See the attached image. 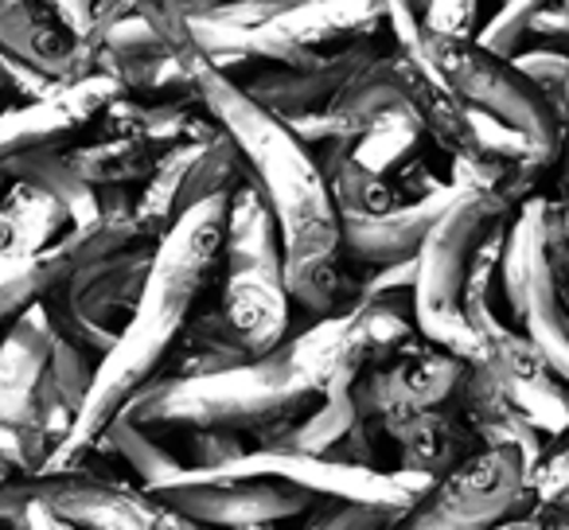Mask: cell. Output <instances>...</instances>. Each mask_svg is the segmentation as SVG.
Returning <instances> with one entry per match:
<instances>
[{"label":"cell","instance_id":"1","mask_svg":"<svg viewBox=\"0 0 569 530\" xmlns=\"http://www.w3.org/2000/svg\"><path fill=\"white\" fill-rule=\"evenodd\" d=\"M191 79L203 110L238 144L246 176L273 207L284 242V286L293 304L309 309L312 317L351 309L359 286L343 273V227L317 149L293 137L277 113L261 110L230 74L214 71L207 56L191 67Z\"/></svg>","mask_w":569,"mask_h":530},{"label":"cell","instance_id":"2","mask_svg":"<svg viewBox=\"0 0 569 530\" xmlns=\"http://www.w3.org/2000/svg\"><path fill=\"white\" fill-rule=\"evenodd\" d=\"M227 199H207L191 207L183 219L172 222L152 253V270L144 281V293L129 320L121 324L118 343L98 363L94 387L82 402L74 429L63 444H56L43 472H63L74 460H82L98 444L113 418L126 410V402L160 374L168 351L176 348L183 324L196 312L199 293L214 278V266L222 261V227H227ZM40 472V476H43Z\"/></svg>","mask_w":569,"mask_h":530},{"label":"cell","instance_id":"3","mask_svg":"<svg viewBox=\"0 0 569 530\" xmlns=\"http://www.w3.org/2000/svg\"><path fill=\"white\" fill-rule=\"evenodd\" d=\"M320 402L317 382L297 351L293 336L269 356L199 379L157 374L126 402L121 418L144 429H250L261 433Z\"/></svg>","mask_w":569,"mask_h":530},{"label":"cell","instance_id":"4","mask_svg":"<svg viewBox=\"0 0 569 530\" xmlns=\"http://www.w3.org/2000/svg\"><path fill=\"white\" fill-rule=\"evenodd\" d=\"M515 203L499 191L460 188L457 199L441 211L433 230L418 250V286H413V324L421 340L449 356L476 363L480 336L465 317V281L483 238L511 222Z\"/></svg>","mask_w":569,"mask_h":530},{"label":"cell","instance_id":"5","mask_svg":"<svg viewBox=\"0 0 569 530\" xmlns=\"http://www.w3.org/2000/svg\"><path fill=\"white\" fill-rule=\"evenodd\" d=\"M24 503H43L56 519L82 530H211L180 514L152 488H137L90 464H71L63 472L12 476L0 483V522L9 527Z\"/></svg>","mask_w":569,"mask_h":530},{"label":"cell","instance_id":"6","mask_svg":"<svg viewBox=\"0 0 569 530\" xmlns=\"http://www.w3.org/2000/svg\"><path fill=\"white\" fill-rule=\"evenodd\" d=\"M561 219V199L530 196L515 207L503 242L507 309L519 332L546 356V363L569 382V309L553 270V230Z\"/></svg>","mask_w":569,"mask_h":530},{"label":"cell","instance_id":"7","mask_svg":"<svg viewBox=\"0 0 569 530\" xmlns=\"http://www.w3.org/2000/svg\"><path fill=\"white\" fill-rule=\"evenodd\" d=\"M421 56L452 90L460 102H468L472 110H483L491 118H499L503 126L519 129L522 137L538 144L550 160H558L566 152V121L553 113V106L522 79L511 67V59H499L491 51H483L476 40H441L429 36L421 28V48L410 51Z\"/></svg>","mask_w":569,"mask_h":530},{"label":"cell","instance_id":"8","mask_svg":"<svg viewBox=\"0 0 569 530\" xmlns=\"http://www.w3.org/2000/svg\"><path fill=\"white\" fill-rule=\"evenodd\" d=\"M519 507H527V464L507 449H480L387 530H491Z\"/></svg>","mask_w":569,"mask_h":530},{"label":"cell","instance_id":"9","mask_svg":"<svg viewBox=\"0 0 569 530\" xmlns=\"http://www.w3.org/2000/svg\"><path fill=\"white\" fill-rule=\"evenodd\" d=\"M468 324L480 336V359L476 363L499 382L507 398L515 402V410L550 441L569 429V382L546 363V356L503 317L496 312V304L476 297L465 301Z\"/></svg>","mask_w":569,"mask_h":530},{"label":"cell","instance_id":"10","mask_svg":"<svg viewBox=\"0 0 569 530\" xmlns=\"http://www.w3.org/2000/svg\"><path fill=\"white\" fill-rule=\"evenodd\" d=\"M164 503L211 530L277 527L312 507V496L284 480L261 476H211L203 468H183L172 483L152 488Z\"/></svg>","mask_w":569,"mask_h":530},{"label":"cell","instance_id":"11","mask_svg":"<svg viewBox=\"0 0 569 530\" xmlns=\"http://www.w3.org/2000/svg\"><path fill=\"white\" fill-rule=\"evenodd\" d=\"M465 371V359L449 356V351L433 348V343L418 336L398 356H390L387 363L363 371V379L351 387V398L359 406V418L387 426V421L457 402Z\"/></svg>","mask_w":569,"mask_h":530},{"label":"cell","instance_id":"12","mask_svg":"<svg viewBox=\"0 0 569 530\" xmlns=\"http://www.w3.org/2000/svg\"><path fill=\"white\" fill-rule=\"evenodd\" d=\"M379 56L371 40L343 43V48L320 56L312 67H269V71L250 74L238 87L261 106V110L277 113V118H293V113L309 110H328L336 94L343 90V82L359 71L363 63Z\"/></svg>","mask_w":569,"mask_h":530},{"label":"cell","instance_id":"13","mask_svg":"<svg viewBox=\"0 0 569 530\" xmlns=\"http://www.w3.org/2000/svg\"><path fill=\"white\" fill-rule=\"evenodd\" d=\"M56 328L43 301L28 304L0 336V426H36V398L48 379ZM40 429V426H36Z\"/></svg>","mask_w":569,"mask_h":530},{"label":"cell","instance_id":"14","mask_svg":"<svg viewBox=\"0 0 569 530\" xmlns=\"http://www.w3.org/2000/svg\"><path fill=\"white\" fill-rule=\"evenodd\" d=\"M460 188H441L426 199L413 203H398L382 214H356V219H340L343 227V253H351L363 266H390V261L418 258L421 242L433 230V222L441 219L445 207L457 199Z\"/></svg>","mask_w":569,"mask_h":530},{"label":"cell","instance_id":"15","mask_svg":"<svg viewBox=\"0 0 569 530\" xmlns=\"http://www.w3.org/2000/svg\"><path fill=\"white\" fill-rule=\"evenodd\" d=\"M382 433L398 444V468H410V472H426L433 480L449 476L452 468L465 464L472 452H480V441L468 429L465 413L449 406H437V410H421L410 418L387 421Z\"/></svg>","mask_w":569,"mask_h":530},{"label":"cell","instance_id":"16","mask_svg":"<svg viewBox=\"0 0 569 530\" xmlns=\"http://www.w3.org/2000/svg\"><path fill=\"white\" fill-rule=\"evenodd\" d=\"M457 410L465 413L468 429L476 433L480 449H507L527 464H535L546 449V437L515 410L511 398L499 390V382L483 371L480 363H468L465 379H460V390H457Z\"/></svg>","mask_w":569,"mask_h":530},{"label":"cell","instance_id":"17","mask_svg":"<svg viewBox=\"0 0 569 530\" xmlns=\"http://www.w3.org/2000/svg\"><path fill=\"white\" fill-rule=\"evenodd\" d=\"M219 309L242 336L250 356H269L289 340V309L293 297L284 278L273 273H222Z\"/></svg>","mask_w":569,"mask_h":530},{"label":"cell","instance_id":"18","mask_svg":"<svg viewBox=\"0 0 569 530\" xmlns=\"http://www.w3.org/2000/svg\"><path fill=\"white\" fill-rule=\"evenodd\" d=\"M98 137H137V141L172 149L180 141H203L219 133V121L203 102H157V98L121 94L98 113Z\"/></svg>","mask_w":569,"mask_h":530},{"label":"cell","instance_id":"19","mask_svg":"<svg viewBox=\"0 0 569 530\" xmlns=\"http://www.w3.org/2000/svg\"><path fill=\"white\" fill-rule=\"evenodd\" d=\"M0 43L51 79H74L79 40L59 24L43 0H0Z\"/></svg>","mask_w":569,"mask_h":530},{"label":"cell","instance_id":"20","mask_svg":"<svg viewBox=\"0 0 569 530\" xmlns=\"http://www.w3.org/2000/svg\"><path fill=\"white\" fill-rule=\"evenodd\" d=\"M141 242H152V238L137 219V196H129L126 188H98V214L79 227H67V234L51 250L74 273L79 266L113 258V253L133 250Z\"/></svg>","mask_w":569,"mask_h":530},{"label":"cell","instance_id":"21","mask_svg":"<svg viewBox=\"0 0 569 530\" xmlns=\"http://www.w3.org/2000/svg\"><path fill=\"white\" fill-rule=\"evenodd\" d=\"M359 406L351 390L343 394H328L301 410L297 418H284L277 426H266L258 437V449H284V452H309V457H336L348 444V437L359 426Z\"/></svg>","mask_w":569,"mask_h":530},{"label":"cell","instance_id":"22","mask_svg":"<svg viewBox=\"0 0 569 530\" xmlns=\"http://www.w3.org/2000/svg\"><path fill=\"white\" fill-rule=\"evenodd\" d=\"M387 4L390 0H297L273 24H281L297 43L312 51H320L325 43L343 48V43L371 40L387 24Z\"/></svg>","mask_w":569,"mask_h":530},{"label":"cell","instance_id":"23","mask_svg":"<svg viewBox=\"0 0 569 530\" xmlns=\"http://www.w3.org/2000/svg\"><path fill=\"white\" fill-rule=\"evenodd\" d=\"M71 227L63 203L32 183L12 180L0 196V258H36L48 253Z\"/></svg>","mask_w":569,"mask_h":530},{"label":"cell","instance_id":"24","mask_svg":"<svg viewBox=\"0 0 569 530\" xmlns=\"http://www.w3.org/2000/svg\"><path fill=\"white\" fill-rule=\"evenodd\" d=\"M250 359V348L234 332L227 312L219 304H211L203 312H191V320L183 324L176 348L168 351L160 374H168V379H199V374H219L230 371V367H242Z\"/></svg>","mask_w":569,"mask_h":530},{"label":"cell","instance_id":"25","mask_svg":"<svg viewBox=\"0 0 569 530\" xmlns=\"http://www.w3.org/2000/svg\"><path fill=\"white\" fill-rule=\"evenodd\" d=\"M0 168H4V176H9V180L32 183V188L48 191L56 203H63V211L71 214V227L90 222L98 214V188L82 180L79 168L71 164V157H67L59 144L0 160Z\"/></svg>","mask_w":569,"mask_h":530},{"label":"cell","instance_id":"26","mask_svg":"<svg viewBox=\"0 0 569 530\" xmlns=\"http://www.w3.org/2000/svg\"><path fill=\"white\" fill-rule=\"evenodd\" d=\"M317 160H320V172H325L340 219L382 214V211H390V207H398V196H395V188H390V180L359 164L356 152H351V141L320 144Z\"/></svg>","mask_w":569,"mask_h":530},{"label":"cell","instance_id":"27","mask_svg":"<svg viewBox=\"0 0 569 530\" xmlns=\"http://www.w3.org/2000/svg\"><path fill=\"white\" fill-rule=\"evenodd\" d=\"M160 152H164L160 144L137 141V137H94V141L67 149V157L94 188H129V183L149 180Z\"/></svg>","mask_w":569,"mask_h":530},{"label":"cell","instance_id":"28","mask_svg":"<svg viewBox=\"0 0 569 530\" xmlns=\"http://www.w3.org/2000/svg\"><path fill=\"white\" fill-rule=\"evenodd\" d=\"M94 449L102 452V457L126 460V464L137 472V480H141V488H164V483H172L176 476L188 468L172 449H164L149 429L121 418V413L106 426V433L98 437Z\"/></svg>","mask_w":569,"mask_h":530},{"label":"cell","instance_id":"29","mask_svg":"<svg viewBox=\"0 0 569 530\" xmlns=\"http://www.w3.org/2000/svg\"><path fill=\"white\" fill-rule=\"evenodd\" d=\"M82 129L56 98L48 102H28V106H4L0 110V160L20 157L32 149H51L63 144L67 137Z\"/></svg>","mask_w":569,"mask_h":530},{"label":"cell","instance_id":"30","mask_svg":"<svg viewBox=\"0 0 569 530\" xmlns=\"http://www.w3.org/2000/svg\"><path fill=\"white\" fill-rule=\"evenodd\" d=\"M421 141H426V129H421L418 113H413L410 106H402V110L382 113L363 137H356L351 152H356V160L363 168H371V172H379V176H390L410 157H418Z\"/></svg>","mask_w":569,"mask_h":530},{"label":"cell","instance_id":"31","mask_svg":"<svg viewBox=\"0 0 569 530\" xmlns=\"http://www.w3.org/2000/svg\"><path fill=\"white\" fill-rule=\"evenodd\" d=\"M71 278L56 250L36 258H0V328H9L28 304H36L51 286Z\"/></svg>","mask_w":569,"mask_h":530},{"label":"cell","instance_id":"32","mask_svg":"<svg viewBox=\"0 0 569 530\" xmlns=\"http://www.w3.org/2000/svg\"><path fill=\"white\" fill-rule=\"evenodd\" d=\"M546 4H550V0H499L496 17L483 20L480 32H476V43L499 59H515L522 51V43L530 40V20H535Z\"/></svg>","mask_w":569,"mask_h":530},{"label":"cell","instance_id":"33","mask_svg":"<svg viewBox=\"0 0 569 530\" xmlns=\"http://www.w3.org/2000/svg\"><path fill=\"white\" fill-rule=\"evenodd\" d=\"M569 496V429L561 437H550L542 457L527 472V507L550 511L553 503Z\"/></svg>","mask_w":569,"mask_h":530},{"label":"cell","instance_id":"34","mask_svg":"<svg viewBox=\"0 0 569 530\" xmlns=\"http://www.w3.org/2000/svg\"><path fill=\"white\" fill-rule=\"evenodd\" d=\"M511 67L553 106L561 121H566V90H569V56L553 48H522L511 59Z\"/></svg>","mask_w":569,"mask_h":530},{"label":"cell","instance_id":"35","mask_svg":"<svg viewBox=\"0 0 569 530\" xmlns=\"http://www.w3.org/2000/svg\"><path fill=\"white\" fill-rule=\"evenodd\" d=\"M98 363H102V359L90 356V351H82L79 343L63 340V336L56 332V348H51V367H48V371H51V382H56L59 394L67 398V406H71L74 413L82 410L90 387H94Z\"/></svg>","mask_w":569,"mask_h":530},{"label":"cell","instance_id":"36","mask_svg":"<svg viewBox=\"0 0 569 530\" xmlns=\"http://www.w3.org/2000/svg\"><path fill=\"white\" fill-rule=\"evenodd\" d=\"M59 87H63V82L36 71L32 63H24V59L12 56V51L0 43V102H9V106L48 102Z\"/></svg>","mask_w":569,"mask_h":530},{"label":"cell","instance_id":"37","mask_svg":"<svg viewBox=\"0 0 569 530\" xmlns=\"http://www.w3.org/2000/svg\"><path fill=\"white\" fill-rule=\"evenodd\" d=\"M421 28L441 40H476L480 32V0H429Z\"/></svg>","mask_w":569,"mask_h":530},{"label":"cell","instance_id":"38","mask_svg":"<svg viewBox=\"0 0 569 530\" xmlns=\"http://www.w3.org/2000/svg\"><path fill=\"white\" fill-rule=\"evenodd\" d=\"M398 514H387L379 507L363 503H340V499H325L317 511L309 514L301 530H387V522H395Z\"/></svg>","mask_w":569,"mask_h":530},{"label":"cell","instance_id":"39","mask_svg":"<svg viewBox=\"0 0 569 530\" xmlns=\"http://www.w3.org/2000/svg\"><path fill=\"white\" fill-rule=\"evenodd\" d=\"M188 449H191L188 468H227L230 460L242 457L246 444L234 429H191Z\"/></svg>","mask_w":569,"mask_h":530},{"label":"cell","instance_id":"40","mask_svg":"<svg viewBox=\"0 0 569 530\" xmlns=\"http://www.w3.org/2000/svg\"><path fill=\"white\" fill-rule=\"evenodd\" d=\"M59 17V24L74 36V40H90L98 24V0H43Z\"/></svg>","mask_w":569,"mask_h":530},{"label":"cell","instance_id":"41","mask_svg":"<svg viewBox=\"0 0 569 530\" xmlns=\"http://www.w3.org/2000/svg\"><path fill=\"white\" fill-rule=\"evenodd\" d=\"M530 36L542 40H569V9L561 0H550L535 20H530Z\"/></svg>","mask_w":569,"mask_h":530},{"label":"cell","instance_id":"42","mask_svg":"<svg viewBox=\"0 0 569 530\" xmlns=\"http://www.w3.org/2000/svg\"><path fill=\"white\" fill-rule=\"evenodd\" d=\"M9 530H56V514L43 503H24V511L9 522Z\"/></svg>","mask_w":569,"mask_h":530},{"label":"cell","instance_id":"43","mask_svg":"<svg viewBox=\"0 0 569 530\" xmlns=\"http://www.w3.org/2000/svg\"><path fill=\"white\" fill-rule=\"evenodd\" d=\"M491 530H550V527H546L542 511H535V507H519V511L503 514Z\"/></svg>","mask_w":569,"mask_h":530},{"label":"cell","instance_id":"44","mask_svg":"<svg viewBox=\"0 0 569 530\" xmlns=\"http://www.w3.org/2000/svg\"><path fill=\"white\" fill-rule=\"evenodd\" d=\"M137 4H141V0H102V4H98V24H94V32L102 24H110V20L126 17V12H133Z\"/></svg>","mask_w":569,"mask_h":530},{"label":"cell","instance_id":"45","mask_svg":"<svg viewBox=\"0 0 569 530\" xmlns=\"http://www.w3.org/2000/svg\"><path fill=\"white\" fill-rule=\"evenodd\" d=\"M188 17H207V12H214V9H222V4H230V0H176Z\"/></svg>","mask_w":569,"mask_h":530},{"label":"cell","instance_id":"46","mask_svg":"<svg viewBox=\"0 0 569 530\" xmlns=\"http://www.w3.org/2000/svg\"><path fill=\"white\" fill-rule=\"evenodd\" d=\"M561 160H566V176H561V207H566V219H569V137H566V152H561Z\"/></svg>","mask_w":569,"mask_h":530},{"label":"cell","instance_id":"47","mask_svg":"<svg viewBox=\"0 0 569 530\" xmlns=\"http://www.w3.org/2000/svg\"><path fill=\"white\" fill-rule=\"evenodd\" d=\"M542 514L550 530H569V514H561V511H542Z\"/></svg>","mask_w":569,"mask_h":530},{"label":"cell","instance_id":"48","mask_svg":"<svg viewBox=\"0 0 569 530\" xmlns=\"http://www.w3.org/2000/svg\"><path fill=\"white\" fill-rule=\"evenodd\" d=\"M4 480H12V468H9V460H4V449H0V483Z\"/></svg>","mask_w":569,"mask_h":530},{"label":"cell","instance_id":"49","mask_svg":"<svg viewBox=\"0 0 569 530\" xmlns=\"http://www.w3.org/2000/svg\"><path fill=\"white\" fill-rule=\"evenodd\" d=\"M56 530H82V527H74V522H63V519H56Z\"/></svg>","mask_w":569,"mask_h":530},{"label":"cell","instance_id":"50","mask_svg":"<svg viewBox=\"0 0 569 530\" xmlns=\"http://www.w3.org/2000/svg\"><path fill=\"white\" fill-rule=\"evenodd\" d=\"M9 183H12V180L4 176V168H0V196H4V188H9Z\"/></svg>","mask_w":569,"mask_h":530},{"label":"cell","instance_id":"51","mask_svg":"<svg viewBox=\"0 0 569 530\" xmlns=\"http://www.w3.org/2000/svg\"><path fill=\"white\" fill-rule=\"evenodd\" d=\"M410 4H413L418 12H426V9H429V0H410Z\"/></svg>","mask_w":569,"mask_h":530},{"label":"cell","instance_id":"52","mask_svg":"<svg viewBox=\"0 0 569 530\" xmlns=\"http://www.w3.org/2000/svg\"><path fill=\"white\" fill-rule=\"evenodd\" d=\"M566 133H569V90H566Z\"/></svg>","mask_w":569,"mask_h":530},{"label":"cell","instance_id":"53","mask_svg":"<svg viewBox=\"0 0 569 530\" xmlns=\"http://www.w3.org/2000/svg\"><path fill=\"white\" fill-rule=\"evenodd\" d=\"M561 4H566V9H569V0H561Z\"/></svg>","mask_w":569,"mask_h":530}]
</instances>
